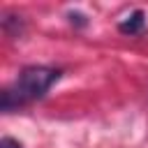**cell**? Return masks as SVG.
I'll return each mask as SVG.
<instances>
[{
	"mask_svg": "<svg viewBox=\"0 0 148 148\" xmlns=\"http://www.w3.org/2000/svg\"><path fill=\"white\" fill-rule=\"evenodd\" d=\"M60 72L58 69H51V67H25L21 72V76L16 79L14 88H7L2 90V97H0V109L2 111H12L14 106H21L25 102H32V99H39L56 81H58Z\"/></svg>",
	"mask_w": 148,
	"mask_h": 148,
	"instance_id": "obj_1",
	"label": "cell"
},
{
	"mask_svg": "<svg viewBox=\"0 0 148 148\" xmlns=\"http://www.w3.org/2000/svg\"><path fill=\"white\" fill-rule=\"evenodd\" d=\"M143 25H146V14L141 12V9H134L125 21H120V32H125V35H136V32H141L143 30Z\"/></svg>",
	"mask_w": 148,
	"mask_h": 148,
	"instance_id": "obj_2",
	"label": "cell"
},
{
	"mask_svg": "<svg viewBox=\"0 0 148 148\" xmlns=\"http://www.w3.org/2000/svg\"><path fill=\"white\" fill-rule=\"evenodd\" d=\"M0 148H23L16 139H12V136H2L0 139Z\"/></svg>",
	"mask_w": 148,
	"mask_h": 148,
	"instance_id": "obj_3",
	"label": "cell"
}]
</instances>
